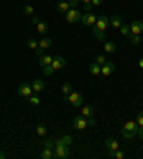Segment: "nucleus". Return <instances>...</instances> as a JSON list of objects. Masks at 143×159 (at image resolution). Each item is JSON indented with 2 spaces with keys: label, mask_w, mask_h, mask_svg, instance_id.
<instances>
[{
  "label": "nucleus",
  "mask_w": 143,
  "mask_h": 159,
  "mask_svg": "<svg viewBox=\"0 0 143 159\" xmlns=\"http://www.w3.org/2000/svg\"><path fill=\"white\" fill-rule=\"evenodd\" d=\"M137 130H139V126L136 122H127L123 128H122V135L125 139H132L135 138V135H137Z\"/></svg>",
  "instance_id": "nucleus-1"
},
{
  "label": "nucleus",
  "mask_w": 143,
  "mask_h": 159,
  "mask_svg": "<svg viewBox=\"0 0 143 159\" xmlns=\"http://www.w3.org/2000/svg\"><path fill=\"white\" fill-rule=\"evenodd\" d=\"M65 102H70L74 107H80L83 105V96L77 92H72L70 95L65 96Z\"/></svg>",
  "instance_id": "nucleus-2"
},
{
  "label": "nucleus",
  "mask_w": 143,
  "mask_h": 159,
  "mask_svg": "<svg viewBox=\"0 0 143 159\" xmlns=\"http://www.w3.org/2000/svg\"><path fill=\"white\" fill-rule=\"evenodd\" d=\"M69 155H70L69 145H60V146H56L53 158L55 159H66V158H69Z\"/></svg>",
  "instance_id": "nucleus-3"
},
{
  "label": "nucleus",
  "mask_w": 143,
  "mask_h": 159,
  "mask_svg": "<svg viewBox=\"0 0 143 159\" xmlns=\"http://www.w3.org/2000/svg\"><path fill=\"white\" fill-rule=\"evenodd\" d=\"M65 15H66V20L69 23H76L82 20V11L77 9H69Z\"/></svg>",
  "instance_id": "nucleus-4"
},
{
  "label": "nucleus",
  "mask_w": 143,
  "mask_h": 159,
  "mask_svg": "<svg viewBox=\"0 0 143 159\" xmlns=\"http://www.w3.org/2000/svg\"><path fill=\"white\" fill-rule=\"evenodd\" d=\"M17 92H19V95H20V96L27 98V99H29V98L33 95V89H32V85H30V83L23 82V83H20V86H19Z\"/></svg>",
  "instance_id": "nucleus-5"
},
{
  "label": "nucleus",
  "mask_w": 143,
  "mask_h": 159,
  "mask_svg": "<svg viewBox=\"0 0 143 159\" xmlns=\"http://www.w3.org/2000/svg\"><path fill=\"white\" fill-rule=\"evenodd\" d=\"M82 22H83V25H86V26H95L96 22H97V17H96L93 13H90V11H86V13L82 16Z\"/></svg>",
  "instance_id": "nucleus-6"
},
{
  "label": "nucleus",
  "mask_w": 143,
  "mask_h": 159,
  "mask_svg": "<svg viewBox=\"0 0 143 159\" xmlns=\"http://www.w3.org/2000/svg\"><path fill=\"white\" fill-rule=\"evenodd\" d=\"M66 66V60L62 56H53V62H51V67L55 70H60L63 67Z\"/></svg>",
  "instance_id": "nucleus-7"
},
{
  "label": "nucleus",
  "mask_w": 143,
  "mask_h": 159,
  "mask_svg": "<svg viewBox=\"0 0 143 159\" xmlns=\"http://www.w3.org/2000/svg\"><path fill=\"white\" fill-rule=\"evenodd\" d=\"M73 126L76 128L77 130H83L86 126H87V120H86V118H84L83 115L82 116H76V118L73 119Z\"/></svg>",
  "instance_id": "nucleus-8"
},
{
  "label": "nucleus",
  "mask_w": 143,
  "mask_h": 159,
  "mask_svg": "<svg viewBox=\"0 0 143 159\" xmlns=\"http://www.w3.org/2000/svg\"><path fill=\"white\" fill-rule=\"evenodd\" d=\"M114 72V63L113 62H107L103 63L102 65V70H100V73L103 75V76H109V75H112Z\"/></svg>",
  "instance_id": "nucleus-9"
},
{
  "label": "nucleus",
  "mask_w": 143,
  "mask_h": 159,
  "mask_svg": "<svg viewBox=\"0 0 143 159\" xmlns=\"http://www.w3.org/2000/svg\"><path fill=\"white\" fill-rule=\"evenodd\" d=\"M130 33L133 34H140L143 32V22H140V20H135V22H132V25H130Z\"/></svg>",
  "instance_id": "nucleus-10"
},
{
  "label": "nucleus",
  "mask_w": 143,
  "mask_h": 159,
  "mask_svg": "<svg viewBox=\"0 0 143 159\" xmlns=\"http://www.w3.org/2000/svg\"><path fill=\"white\" fill-rule=\"evenodd\" d=\"M107 25H109V17H107L106 15H102L99 19H97V22H96L95 26H96V27H99L100 30H106Z\"/></svg>",
  "instance_id": "nucleus-11"
},
{
  "label": "nucleus",
  "mask_w": 143,
  "mask_h": 159,
  "mask_svg": "<svg viewBox=\"0 0 143 159\" xmlns=\"http://www.w3.org/2000/svg\"><path fill=\"white\" fill-rule=\"evenodd\" d=\"M32 89H33V92H40V90H43L44 89V80H42V79H36V80H33L32 83Z\"/></svg>",
  "instance_id": "nucleus-12"
},
{
  "label": "nucleus",
  "mask_w": 143,
  "mask_h": 159,
  "mask_svg": "<svg viewBox=\"0 0 143 159\" xmlns=\"http://www.w3.org/2000/svg\"><path fill=\"white\" fill-rule=\"evenodd\" d=\"M51 62H53V56H49V55H42L40 57H39V65H40L42 67L47 66V65H51Z\"/></svg>",
  "instance_id": "nucleus-13"
},
{
  "label": "nucleus",
  "mask_w": 143,
  "mask_h": 159,
  "mask_svg": "<svg viewBox=\"0 0 143 159\" xmlns=\"http://www.w3.org/2000/svg\"><path fill=\"white\" fill-rule=\"evenodd\" d=\"M106 148L109 149V151H116V149H119L118 141H116L114 138H107L106 139Z\"/></svg>",
  "instance_id": "nucleus-14"
},
{
  "label": "nucleus",
  "mask_w": 143,
  "mask_h": 159,
  "mask_svg": "<svg viewBox=\"0 0 143 159\" xmlns=\"http://www.w3.org/2000/svg\"><path fill=\"white\" fill-rule=\"evenodd\" d=\"M109 25H112V27H114V29H119V27L122 26V19H120V16H118V15L112 16V17L109 19Z\"/></svg>",
  "instance_id": "nucleus-15"
},
{
  "label": "nucleus",
  "mask_w": 143,
  "mask_h": 159,
  "mask_svg": "<svg viewBox=\"0 0 143 159\" xmlns=\"http://www.w3.org/2000/svg\"><path fill=\"white\" fill-rule=\"evenodd\" d=\"M37 32H39L40 34H47L49 33L47 23H44V22H39V23H37Z\"/></svg>",
  "instance_id": "nucleus-16"
},
{
  "label": "nucleus",
  "mask_w": 143,
  "mask_h": 159,
  "mask_svg": "<svg viewBox=\"0 0 143 159\" xmlns=\"http://www.w3.org/2000/svg\"><path fill=\"white\" fill-rule=\"evenodd\" d=\"M93 34H95V37L97 40H100V42L105 40V30H100L99 27L93 26Z\"/></svg>",
  "instance_id": "nucleus-17"
},
{
  "label": "nucleus",
  "mask_w": 143,
  "mask_h": 159,
  "mask_svg": "<svg viewBox=\"0 0 143 159\" xmlns=\"http://www.w3.org/2000/svg\"><path fill=\"white\" fill-rule=\"evenodd\" d=\"M51 44H53V40H51L50 37H43L40 42H39V48H42V49H47V48H50Z\"/></svg>",
  "instance_id": "nucleus-18"
},
{
  "label": "nucleus",
  "mask_w": 143,
  "mask_h": 159,
  "mask_svg": "<svg viewBox=\"0 0 143 159\" xmlns=\"http://www.w3.org/2000/svg\"><path fill=\"white\" fill-rule=\"evenodd\" d=\"M109 158L123 159V158H125V152L120 151V149H116V151H110V152H109Z\"/></svg>",
  "instance_id": "nucleus-19"
},
{
  "label": "nucleus",
  "mask_w": 143,
  "mask_h": 159,
  "mask_svg": "<svg viewBox=\"0 0 143 159\" xmlns=\"http://www.w3.org/2000/svg\"><path fill=\"white\" fill-rule=\"evenodd\" d=\"M129 40L132 42L133 46H136V44H140L142 43V37H140V34H133V33H129L127 34Z\"/></svg>",
  "instance_id": "nucleus-20"
},
{
  "label": "nucleus",
  "mask_w": 143,
  "mask_h": 159,
  "mask_svg": "<svg viewBox=\"0 0 143 159\" xmlns=\"http://www.w3.org/2000/svg\"><path fill=\"white\" fill-rule=\"evenodd\" d=\"M82 115H83L84 118H90V116L95 115V111H93L92 106H83L82 107Z\"/></svg>",
  "instance_id": "nucleus-21"
},
{
  "label": "nucleus",
  "mask_w": 143,
  "mask_h": 159,
  "mask_svg": "<svg viewBox=\"0 0 143 159\" xmlns=\"http://www.w3.org/2000/svg\"><path fill=\"white\" fill-rule=\"evenodd\" d=\"M100 70H102V66H100V65H97V63H92V65H90V66H89V72H90V73L92 75H99L100 73Z\"/></svg>",
  "instance_id": "nucleus-22"
},
{
  "label": "nucleus",
  "mask_w": 143,
  "mask_h": 159,
  "mask_svg": "<svg viewBox=\"0 0 143 159\" xmlns=\"http://www.w3.org/2000/svg\"><path fill=\"white\" fill-rule=\"evenodd\" d=\"M56 7H57V10H59L60 13H66V11L70 9V6H69V3H67V2H59Z\"/></svg>",
  "instance_id": "nucleus-23"
},
{
  "label": "nucleus",
  "mask_w": 143,
  "mask_h": 159,
  "mask_svg": "<svg viewBox=\"0 0 143 159\" xmlns=\"http://www.w3.org/2000/svg\"><path fill=\"white\" fill-rule=\"evenodd\" d=\"M103 48H105V50H106V53H113L114 50H116V44H114L113 42H106Z\"/></svg>",
  "instance_id": "nucleus-24"
},
{
  "label": "nucleus",
  "mask_w": 143,
  "mask_h": 159,
  "mask_svg": "<svg viewBox=\"0 0 143 159\" xmlns=\"http://www.w3.org/2000/svg\"><path fill=\"white\" fill-rule=\"evenodd\" d=\"M62 92L65 93V96H67V95H70V93L73 92V86H72V83H65L62 88Z\"/></svg>",
  "instance_id": "nucleus-25"
},
{
  "label": "nucleus",
  "mask_w": 143,
  "mask_h": 159,
  "mask_svg": "<svg viewBox=\"0 0 143 159\" xmlns=\"http://www.w3.org/2000/svg\"><path fill=\"white\" fill-rule=\"evenodd\" d=\"M40 158H42V159H50V158H53V153H51V149L44 148L43 151H42V153H40Z\"/></svg>",
  "instance_id": "nucleus-26"
},
{
  "label": "nucleus",
  "mask_w": 143,
  "mask_h": 159,
  "mask_svg": "<svg viewBox=\"0 0 143 159\" xmlns=\"http://www.w3.org/2000/svg\"><path fill=\"white\" fill-rule=\"evenodd\" d=\"M119 30H120V33L126 37H127V34L130 33V27H129V25H125V23H122V26L119 27Z\"/></svg>",
  "instance_id": "nucleus-27"
},
{
  "label": "nucleus",
  "mask_w": 143,
  "mask_h": 159,
  "mask_svg": "<svg viewBox=\"0 0 143 159\" xmlns=\"http://www.w3.org/2000/svg\"><path fill=\"white\" fill-rule=\"evenodd\" d=\"M36 132L39 136H46V126L44 125H37Z\"/></svg>",
  "instance_id": "nucleus-28"
},
{
  "label": "nucleus",
  "mask_w": 143,
  "mask_h": 159,
  "mask_svg": "<svg viewBox=\"0 0 143 159\" xmlns=\"http://www.w3.org/2000/svg\"><path fill=\"white\" fill-rule=\"evenodd\" d=\"M23 11H25L26 16H30V15H33L34 9H33V6H30V4H26L25 7H23Z\"/></svg>",
  "instance_id": "nucleus-29"
},
{
  "label": "nucleus",
  "mask_w": 143,
  "mask_h": 159,
  "mask_svg": "<svg viewBox=\"0 0 143 159\" xmlns=\"http://www.w3.org/2000/svg\"><path fill=\"white\" fill-rule=\"evenodd\" d=\"M53 72H55V69L51 67V65H47V66L43 67V73L46 75V76H50V75H53Z\"/></svg>",
  "instance_id": "nucleus-30"
},
{
  "label": "nucleus",
  "mask_w": 143,
  "mask_h": 159,
  "mask_svg": "<svg viewBox=\"0 0 143 159\" xmlns=\"http://www.w3.org/2000/svg\"><path fill=\"white\" fill-rule=\"evenodd\" d=\"M29 100H30V103L34 105V106H37V105L40 103V99H39L37 96H34V95H32V96L29 98Z\"/></svg>",
  "instance_id": "nucleus-31"
},
{
  "label": "nucleus",
  "mask_w": 143,
  "mask_h": 159,
  "mask_svg": "<svg viewBox=\"0 0 143 159\" xmlns=\"http://www.w3.org/2000/svg\"><path fill=\"white\" fill-rule=\"evenodd\" d=\"M96 63H97V65H100V66H102L103 63H106V57H105V56L103 55H99L97 56V57H96V60H95Z\"/></svg>",
  "instance_id": "nucleus-32"
},
{
  "label": "nucleus",
  "mask_w": 143,
  "mask_h": 159,
  "mask_svg": "<svg viewBox=\"0 0 143 159\" xmlns=\"http://www.w3.org/2000/svg\"><path fill=\"white\" fill-rule=\"evenodd\" d=\"M62 141H63V143H65V145H70L72 142H73V138L70 136V135H66V136L62 138Z\"/></svg>",
  "instance_id": "nucleus-33"
},
{
  "label": "nucleus",
  "mask_w": 143,
  "mask_h": 159,
  "mask_svg": "<svg viewBox=\"0 0 143 159\" xmlns=\"http://www.w3.org/2000/svg\"><path fill=\"white\" fill-rule=\"evenodd\" d=\"M27 46H29L30 49H33V50H36V49H37V42L34 40V39H30V40L27 42Z\"/></svg>",
  "instance_id": "nucleus-34"
},
{
  "label": "nucleus",
  "mask_w": 143,
  "mask_h": 159,
  "mask_svg": "<svg viewBox=\"0 0 143 159\" xmlns=\"http://www.w3.org/2000/svg\"><path fill=\"white\" fill-rule=\"evenodd\" d=\"M136 123L139 126H143V111L139 112V115H137V118H136Z\"/></svg>",
  "instance_id": "nucleus-35"
},
{
  "label": "nucleus",
  "mask_w": 143,
  "mask_h": 159,
  "mask_svg": "<svg viewBox=\"0 0 143 159\" xmlns=\"http://www.w3.org/2000/svg\"><path fill=\"white\" fill-rule=\"evenodd\" d=\"M67 3H69L70 9H76V7H77V4H79V0H69Z\"/></svg>",
  "instance_id": "nucleus-36"
},
{
  "label": "nucleus",
  "mask_w": 143,
  "mask_h": 159,
  "mask_svg": "<svg viewBox=\"0 0 143 159\" xmlns=\"http://www.w3.org/2000/svg\"><path fill=\"white\" fill-rule=\"evenodd\" d=\"M83 9H84V11H90L93 9V4L92 3H83Z\"/></svg>",
  "instance_id": "nucleus-37"
},
{
  "label": "nucleus",
  "mask_w": 143,
  "mask_h": 159,
  "mask_svg": "<svg viewBox=\"0 0 143 159\" xmlns=\"http://www.w3.org/2000/svg\"><path fill=\"white\" fill-rule=\"evenodd\" d=\"M53 143H55V142L49 139V141H46V143H44V148H47V149H53Z\"/></svg>",
  "instance_id": "nucleus-38"
},
{
  "label": "nucleus",
  "mask_w": 143,
  "mask_h": 159,
  "mask_svg": "<svg viewBox=\"0 0 143 159\" xmlns=\"http://www.w3.org/2000/svg\"><path fill=\"white\" fill-rule=\"evenodd\" d=\"M86 120H87V125H90V126L96 125V119H93V116H90V118H86Z\"/></svg>",
  "instance_id": "nucleus-39"
},
{
  "label": "nucleus",
  "mask_w": 143,
  "mask_h": 159,
  "mask_svg": "<svg viewBox=\"0 0 143 159\" xmlns=\"http://www.w3.org/2000/svg\"><path fill=\"white\" fill-rule=\"evenodd\" d=\"M34 53H36V56H37V57H40V56L43 55V49H42V48H37L36 50H34Z\"/></svg>",
  "instance_id": "nucleus-40"
},
{
  "label": "nucleus",
  "mask_w": 143,
  "mask_h": 159,
  "mask_svg": "<svg viewBox=\"0 0 143 159\" xmlns=\"http://www.w3.org/2000/svg\"><path fill=\"white\" fill-rule=\"evenodd\" d=\"M103 3V0H92V4H93V7L95 6H100V4Z\"/></svg>",
  "instance_id": "nucleus-41"
},
{
  "label": "nucleus",
  "mask_w": 143,
  "mask_h": 159,
  "mask_svg": "<svg viewBox=\"0 0 143 159\" xmlns=\"http://www.w3.org/2000/svg\"><path fill=\"white\" fill-rule=\"evenodd\" d=\"M137 133H139L140 139H143V126H139V130H137Z\"/></svg>",
  "instance_id": "nucleus-42"
},
{
  "label": "nucleus",
  "mask_w": 143,
  "mask_h": 159,
  "mask_svg": "<svg viewBox=\"0 0 143 159\" xmlns=\"http://www.w3.org/2000/svg\"><path fill=\"white\" fill-rule=\"evenodd\" d=\"M32 22H33V25H36V26H37V23L40 22V20H39L37 17H33V19H32Z\"/></svg>",
  "instance_id": "nucleus-43"
},
{
  "label": "nucleus",
  "mask_w": 143,
  "mask_h": 159,
  "mask_svg": "<svg viewBox=\"0 0 143 159\" xmlns=\"http://www.w3.org/2000/svg\"><path fill=\"white\" fill-rule=\"evenodd\" d=\"M4 158H6V153L3 151H0V159H4Z\"/></svg>",
  "instance_id": "nucleus-44"
},
{
  "label": "nucleus",
  "mask_w": 143,
  "mask_h": 159,
  "mask_svg": "<svg viewBox=\"0 0 143 159\" xmlns=\"http://www.w3.org/2000/svg\"><path fill=\"white\" fill-rule=\"evenodd\" d=\"M139 66H140V69H143V57L139 60Z\"/></svg>",
  "instance_id": "nucleus-45"
},
{
  "label": "nucleus",
  "mask_w": 143,
  "mask_h": 159,
  "mask_svg": "<svg viewBox=\"0 0 143 159\" xmlns=\"http://www.w3.org/2000/svg\"><path fill=\"white\" fill-rule=\"evenodd\" d=\"M83 3H92V0H83Z\"/></svg>",
  "instance_id": "nucleus-46"
}]
</instances>
